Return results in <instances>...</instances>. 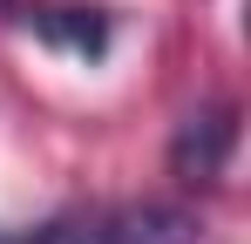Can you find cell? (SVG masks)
<instances>
[{
  "label": "cell",
  "instance_id": "1",
  "mask_svg": "<svg viewBox=\"0 0 251 244\" xmlns=\"http://www.w3.org/2000/svg\"><path fill=\"white\" fill-rule=\"evenodd\" d=\"M34 244H197V217L176 203H109L75 224H48Z\"/></svg>",
  "mask_w": 251,
  "mask_h": 244
},
{
  "label": "cell",
  "instance_id": "2",
  "mask_svg": "<svg viewBox=\"0 0 251 244\" xmlns=\"http://www.w3.org/2000/svg\"><path fill=\"white\" fill-rule=\"evenodd\" d=\"M238 149V109L231 102H204L176 122V143H170V170L183 183H217L224 163Z\"/></svg>",
  "mask_w": 251,
  "mask_h": 244
},
{
  "label": "cell",
  "instance_id": "3",
  "mask_svg": "<svg viewBox=\"0 0 251 244\" xmlns=\"http://www.w3.org/2000/svg\"><path fill=\"white\" fill-rule=\"evenodd\" d=\"M27 27H34L48 48H68V54H82V61H95V54L109 48V14H102V7H34Z\"/></svg>",
  "mask_w": 251,
  "mask_h": 244
}]
</instances>
